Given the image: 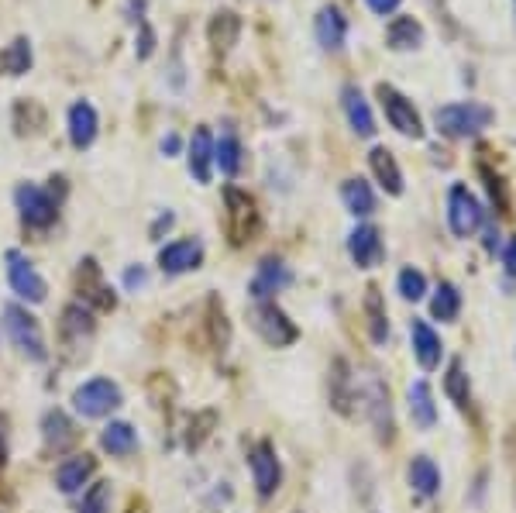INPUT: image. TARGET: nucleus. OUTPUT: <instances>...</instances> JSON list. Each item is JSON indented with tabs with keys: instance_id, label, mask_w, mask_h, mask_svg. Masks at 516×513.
Instances as JSON below:
<instances>
[{
	"instance_id": "10",
	"label": "nucleus",
	"mask_w": 516,
	"mask_h": 513,
	"mask_svg": "<svg viewBox=\"0 0 516 513\" xmlns=\"http://www.w3.org/2000/svg\"><path fill=\"white\" fill-rule=\"evenodd\" d=\"M248 465H252L258 500H272L279 493V486H283V465H279L276 445L272 441H258L252 452H248Z\"/></svg>"
},
{
	"instance_id": "8",
	"label": "nucleus",
	"mask_w": 516,
	"mask_h": 513,
	"mask_svg": "<svg viewBox=\"0 0 516 513\" xmlns=\"http://www.w3.org/2000/svg\"><path fill=\"white\" fill-rule=\"evenodd\" d=\"M14 204H18L21 221H25L28 228H52L59 217V200L35 183H21L18 190H14Z\"/></svg>"
},
{
	"instance_id": "38",
	"label": "nucleus",
	"mask_w": 516,
	"mask_h": 513,
	"mask_svg": "<svg viewBox=\"0 0 516 513\" xmlns=\"http://www.w3.org/2000/svg\"><path fill=\"white\" fill-rule=\"evenodd\" d=\"M207 310H210V321H207V328H210V345H214V348H228L231 328H228V317H224V307H221L217 300H210Z\"/></svg>"
},
{
	"instance_id": "31",
	"label": "nucleus",
	"mask_w": 516,
	"mask_h": 513,
	"mask_svg": "<svg viewBox=\"0 0 516 513\" xmlns=\"http://www.w3.org/2000/svg\"><path fill=\"white\" fill-rule=\"evenodd\" d=\"M100 448H104L107 455H114V458H124V455H131L138 448V434H135V427H131L128 421H111L100 431Z\"/></svg>"
},
{
	"instance_id": "40",
	"label": "nucleus",
	"mask_w": 516,
	"mask_h": 513,
	"mask_svg": "<svg viewBox=\"0 0 516 513\" xmlns=\"http://www.w3.org/2000/svg\"><path fill=\"white\" fill-rule=\"evenodd\" d=\"M217 424V414L214 410H200L197 417L190 421V434H186V448H200L203 441L210 438V427Z\"/></svg>"
},
{
	"instance_id": "43",
	"label": "nucleus",
	"mask_w": 516,
	"mask_h": 513,
	"mask_svg": "<svg viewBox=\"0 0 516 513\" xmlns=\"http://www.w3.org/2000/svg\"><path fill=\"white\" fill-rule=\"evenodd\" d=\"M503 266H506V272H510V276L516 279V235L503 245Z\"/></svg>"
},
{
	"instance_id": "39",
	"label": "nucleus",
	"mask_w": 516,
	"mask_h": 513,
	"mask_svg": "<svg viewBox=\"0 0 516 513\" xmlns=\"http://www.w3.org/2000/svg\"><path fill=\"white\" fill-rule=\"evenodd\" d=\"M80 513H111V483H93L86 489Z\"/></svg>"
},
{
	"instance_id": "11",
	"label": "nucleus",
	"mask_w": 516,
	"mask_h": 513,
	"mask_svg": "<svg viewBox=\"0 0 516 513\" xmlns=\"http://www.w3.org/2000/svg\"><path fill=\"white\" fill-rule=\"evenodd\" d=\"M76 293H80L83 307L90 310H114L117 297L114 290L104 283V272H100L97 259H83L80 269H76Z\"/></svg>"
},
{
	"instance_id": "18",
	"label": "nucleus",
	"mask_w": 516,
	"mask_h": 513,
	"mask_svg": "<svg viewBox=\"0 0 516 513\" xmlns=\"http://www.w3.org/2000/svg\"><path fill=\"white\" fill-rule=\"evenodd\" d=\"M314 35L324 52H341L344 38H348V18L334 4H324L314 18Z\"/></svg>"
},
{
	"instance_id": "28",
	"label": "nucleus",
	"mask_w": 516,
	"mask_h": 513,
	"mask_svg": "<svg viewBox=\"0 0 516 513\" xmlns=\"http://www.w3.org/2000/svg\"><path fill=\"white\" fill-rule=\"evenodd\" d=\"M406 479H410V489L417 496H424V500H430V496L441 493V469L434 465V458L427 455H417L410 462V469H406Z\"/></svg>"
},
{
	"instance_id": "13",
	"label": "nucleus",
	"mask_w": 516,
	"mask_h": 513,
	"mask_svg": "<svg viewBox=\"0 0 516 513\" xmlns=\"http://www.w3.org/2000/svg\"><path fill=\"white\" fill-rule=\"evenodd\" d=\"M293 283V272L283 259H276V255H269V259L258 262L252 283H248V293H252V300H272L276 293H283L286 286Z\"/></svg>"
},
{
	"instance_id": "1",
	"label": "nucleus",
	"mask_w": 516,
	"mask_h": 513,
	"mask_svg": "<svg viewBox=\"0 0 516 513\" xmlns=\"http://www.w3.org/2000/svg\"><path fill=\"white\" fill-rule=\"evenodd\" d=\"M492 118H496L492 107L479 104V100H458V104H444L434 111L437 131H441L444 138H455V142L482 135V131L492 124Z\"/></svg>"
},
{
	"instance_id": "7",
	"label": "nucleus",
	"mask_w": 516,
	"mask_h": 513,
	"mask_svg": "<svg viewBox=\"0 0 516 513\" xmlns=\"http://www.w3.org/2000/svg\"><path fill=\"white\" fill-rule=\"evenodd\" d=\"M358 396L365 400V410H369V421L375 431V441L379 445H393L396 441V424H393V403H389V390L379 376H369L365 390H358Z\"/></svg>"
},
{
	"instance_id": "24",
	"label": "nucleus",
	"mask_w": 516,
	"mask_h": 513,
	"mask_svg": "<svg viewBox=\"0 0 516 513\" xmlns=\"http://www.w3.org/2000/svg\"><path fill=\"white\" fill-rule=\"evenodd\" d=\"M190 173H193V180L207 186L210 183V176H214V138H210V131L207 128H197L193 131V138H190Z\"/></svg>"
},
{
	"instance_id": "41",
	"label": "nucleus",
	"mask_w": 516,
	"mask_h": 513,
	"mask_svg": "<svg viewBox=\"0 0 516 513\" xmlns=\"http://www.w3.org/2000/svg\"><path fill=\"white\" fill-rule=\"evenodd\" d=\"M365 4L372 7V14H379V18H386V14H396V11H400L403 0H365Z\"/></svg>"
},
{
	"instance_id": "22",
	"label": "nucleus",
	"mask_w": 516,
	"mask_h": 513,
	"mask_svg": "<svg viewBox=\"0 0 516 513\" xmlns=\"http://www.w3.org/2000/svg\"><path fill=\"white\" fill-rule=\"evenodd\" d=\"M341 107H344V114H348V124L358 131V135H362V138H372V135H375L372 107H369L365 93L358 90L355 83H348V87L341 90Z\"/></svg>"
},
{
	"instance_id": "23",
	"label": "nucleus",
	"mask_w": 516,
	"mask_h": 513,
	"mask_svg": "<svg viewBox=\"0 0 516 513\" xmlns=\"http://www.w3.org/2000/svg\"><path fill=\"white\" fill-rule=\"evenodd\" d=\"M358 400V383L351 376V365L344 359H334L331 362V407L338 414L351 417V403Z\"/></svg>"
},
{
	"instance_id": "30",
	"label": "nucleus",
	"mask_w": 516,
	"mask_h": 513,
	"mask_svg": "<svg viewBox=\"0 0 516 513\" xmlns=\"http://www.w3.org/2000/svg\"><path fill=\"white\" fill-rule=\"evenodd\" d=\"M210 45H214L217 56H228V52L238 45V35H241V18L234 11H217L214 21H210Z\"/></svg>"
},
{
	"instance_id": "26",
	"label": "nucleus",
	"mask_w": 516,
	"mask_h": 513,
	"mask_svg": "<svg viewBox=\"0 0 516 513\" xmlns=\"http://www.w3.org/2000/svg\"><path fill=\"white\" fill-rule=\"evenodd\" d=\"M406 403H410V417L420 431H430V427L437 424V403H434V393H430L427 379L410 383V390H406Z\"/></svg>"
},
{
	"instance_id": "20",
	"label": "nucleus",
	"mask_w": 516,
	"mask_h": 513,
	"mask_svg": "<svg viewBox=\"0 0 516 513\" xmlns=\"http://www.w3.org/2000/svg\"><path fill=\"white\" fill-rule=\"evenodd\" d=\"M93 472H97V458H93V455H86V452L83 455H69L66 462H59V469H56L59 493H66V496L80 493V489L93 479Z\"/></svg>"
},
{
	"instance_id": "9",
	"label": "nucleus",
	"mask_w": 516,
	"mask_h": 513,
	"mask_svg": "<svg viewBox=\"0 0 516 513\" xmlns=\"http://www.w3.org/2000/svg\"><path fill=\"white\" fill-rule=\"evenodd\" d=\"M375 93H379V104H382V111H386V121L393 124L403 138L420 142V138H424V121H420L413 100H406L403 93L396 87H389V83H379V90Z\"/></svg>"
},
{
	"instance_id": "19",
	"label": "nucleus",
	"mask_w": 516,
	"mask_h": 513,
	"mask_svg": "<svg viewBox=\"0 0 516 513\" xmlns=\"http://www.w3.org/2000/svg\"><path fill=\"white\" fill-rule=\"evenodd\" d=\"M42 438H45V448H49V452L62 455L80 441V431H76V424L69 421L66 410H49V414L42 417Z\"/></svg>"
},
{
	"instance_id": "27",
	"label": "nucleus",
	"mask_w": 516,
	"mask_h": 513,
	"mask_svg": "<svg viewBox=\"0 0 516 513\" xmlns=\"http://www.w3.org/2000/svg\"><path fill=\"white\" fill-rule=\"evenodd\" d=\"M386 45L393 52H413V49H420V45H424V25H420L417 18H406V14H400V18L389 21Z\"/></svg>"
},
{
	"instance_id": "37",
	"label": "nucleus",
	"mask_w": 516,
	"mask_h": 513,
	"mask_svg": "<svg viewBox=\"0 0 516 513\" xmlns=\"http://www.w3.org/2000/svg\"><path fill=\"white\" fill-rule=\"evenodd\" d=\"M396 290H400L403 300H424L427 297V276L420 269L406 266L400 272V279H396Z\"/></svg>"
},
{
	"instance_id": "4",
	"label": "nucleus",
	"mask_w": 516,
	"mask_h": 513,
	"mask_svg": "<svg viewBox=\"0 0 516 513\" xmlns=\"http://www.w3.org/2000/svg\"><path fill=\"white\" fill-rule=\"evenodd\" d=\"M124 403V393L114 379H90V383L76 386L73 390V407L76 414L86 417V421H100V417L114 414L117 407Z\"/></svg>"
},
{
	"instance_id": "48",
	"label": "nucleus",
	"mask_w": 516,
	"mask_h": 513,
	"mask_svg": "<svg viewBox=\"0 0 516 513\" xmlns=\"http://www.w3.org/2000/svg\"><path fill=\"white\" fill-rule=\"evenodd\" d=\"M513 7H516V0H513Z\"/></svg>"
},
{
	"instance_id": "3",
	"label": "nucleus",
	"mask_w": 516,
	"mask_h": 513,
	"mask_svg": "<svg viewBox=\"0 0 516 513\" xmlns=\"http://www.w3.org/2000/svg\"><path fill=\"white\" fill-rule=\"evenodd\" d=\"M248 324L255 328L258 338L272 348H286L300 338V328L286 317L283 307H276L272 300H258L252 310H248Z\"/></svg>"
},
{
	"instance_id": "34",
	"label": "nucleus",
	"mask_w": 516,
	"mask_h": 513,
	"mask_svg": "<svg viewBox=\"0 0 516 513\" xmlns=\"http://www.w3.org/2000/svg\"><path fill=\"white\" fill-rule=\"evenodd\" d=\"M430 314L437 317V321H455L461 314V293L455 283H448L444 279L441 286L434 290V297H430Z\"/></svg>"
},
{
	"instance_id": "14",
	"label": "nucleus",
	"mask_w": 516,
	"mask_h": 513,
	"mask_svg": "<svg viewBox=\"0 0 516 513\" xmlns=\"http://www.w3.org/2000/svg\"><path fill=\"white\" fill-rule=\"evenodd\" d=\"M203 262V245L200 238H179V242H169L159 252V269L166 276H183V272L200 269Z\"/></svg>"
},
{
	"instance_id": "32",
	"label": "nucleus",
	"mask_w": 516,
	"mask_h": 513,
	"mask_svg": "<svg viewBox=\"0 0 516 513\" xmlns=\"http://www.w3.org/2000/svg\"><path fill=\"white\" fill-rule=\"evenodd\" d=\"M341 200H344V207H348V214H355V217H372L375 214V193L362 176L341 183Z\"/></svg>"
},
{
	"instance_id": "6",
	"label": "nucleus",
	"mask_w": 516,
	"mask_h": 513,
	"mask_svg": "<svg viewBox=\"0 0 516 513\" xmlns=\"http://www.w3.org/2000/svg\"><path fill=\"white\" fill-rule=\"evenodd\" d=\"M486 224V207L479 204L465 183H455L448 190V228L455 238H472Z\"/></svg>"
},
{
	"instance_id": "46",
	"label": "nucleus",
	"mask_w": 516,
	"mask_h": 513,
	"mask_svg": "<svg viewBox=\"0 0 516 513\" xmlns=\"http://www.w3.org/2000/svg\"><path fill=\"white\" fill-rule=\"evenodd\" d=\"M162 152H169V155H172V152H179V138H176V135H169L166 142H162Z\"/></svg>"
},
{
	"instance_id": "47",
	"label": "nucleus",
	"mask_w": 516,
	"mask_h": 513,
	"mask_svg": "<svg viewBox=\"0 0 516 513\" xmlns=\"http://www.w3.org/2000/svg\"><path fill=\"white\" fill-rule=\"evenodd\" d=\"M513 476H516V458H513Z\"/></svg>"
},
{
	"instance_id": "33",
	"label": "nucleus",
	"mask_w": 516,
	"mask_h": 513,
	"mask_svg": "<svg viewBox=\"0 0 516 513\" xmlns=\"http://www.w3.org/2000/svg\"><path fill=\"white\" fill-rule=\"evenodd\" d=\"M31 69V42L28 38H14L4 52H0V73L4 76H25Z\"/></svg>"
},
{
	"instance_id": "2",
	"label": "nucleus",
	"mask_w": 516,
	"mask_h": 513,
	"mask_svg": "<svg viewBox=\"0 0 516 513\" xmlns=\"http://www.w3.org/2000/svg\"><path fill=\"white\" fill-rule=\"evenodd\" d=\"M4 331L11 338V345L25 355L28 362H45L49 359V345H45L42 324L35 314H28V307L21 303H7L4 307Z\"/></svg>"
},
{
	"instance_id": "21",
	"label": "nucleus",
	"mask_w": 516,
	"mask_h": 513,
	"mask_svg": "<svg viewBox=\"0 0 516 513\" xmlns=\"http://www.w3.org/2000/svg\"><path fill=\"white\" fill-rule=\"evenodd\" d=\"M369 166H372V173H375V180H379L382 190H386L389 197H400L403 193V169L386 145H375V149L369 152Z\"/></svg>"
},
{
	"instance_id": "5",
	"label": "nucleus",
	"mask_w": 516,
	"mask_h": 513,
	"mask_svg": "<svg viewBox=\"0 0 516 513\" xmlns=\"http://www.w3.org/2000/svg\"><path fill=\"white\" fill-rule=\"evenodd\" d=\"M224 204H228V214H224V224H228V238L231 245H248L255 242L258 235V211H255V200L248 197L245 190L238 186H224Z\"/></svg>"
},
{
	"instance_id": "25",
	"label": "nucleus",
	"mask_w": 516,
	"mask_h": 513,
	"mask_svg": "<svg viewBox=\"0 0 516 513\" xmlns=\"http://www.w3.org/2000/svg\"><path fill=\"white\" fill-rule=\"evenodd\" d=\"M97 111H93L86 100H80V104L69 107V142L76 145V149H90L93 138H97Z\"/></svg>"
},
{
	"instance_id": "45",
	"label": "nucleus",
	"mask_w": 516,
	"mask_h": 513,
	"mask_svg": "<svg viewBox=\"0 0 516 513\" xmlns=\"http://www.w3.org/2000/svg\"><path fill=\"white\" fill-rule=\"evenodd\" d=\"M486 248H489V252H496V248H499V231H496V224H489V231H486Z\"/></svg>"
},
{
	"instance_id": "12",
	"label": "nucleus",
	"mask_w": 516,
	"mask_h": 513,
	"mask_svg": "<svg viewBox=\"0 0 516 513\" xmlns=\"http://www.w3.org/2000/svg\"><path fill=\"white\" fill-rule=\"evenodd\" d=\"M7 283L28 303H45V297H49V283L38 276V269L21 252H7Z\"/></svg>"
},
{
	"instance_id": "16",
	"label": "nucleus",
	"mask_w": 516,
	"mask_h": 513,
	"mask_svg": "<svg viewBox=\"0 0 516 513\" xmlns=\"http://www.w3.org/2000/svg\"><path fill=\"white\" fill-rule=\"evenodd\" d=\"M97 331V321H93V310L83 307V303H69L62 310V321H59V338L66 348H83L86 341L93 338Z\"/></svg>"
},
{
	"instance_id": "36",
	"label": "nucleus",
	"mask_w": 516,
	"mask_h": 513,
	"mask_svg": "<svg viewBox=\"0 0 516 513\" xmlns=\"http://www.w3.org/2000/svg\"><path fill=\"white\" fill-rule=\"evenodd\" d=\"M444 393H448V400L455 403L458 410H465L468 400H472V386H468V376H465V365H461V359H455L448 365V376H444Z\"/></svg>"
},
{
	"instance_id": "35",
	"label": "nucleus",
	"mask_w": 516,
	"mask_h": 513,
	"mask_svg": "<svg viewBox=\"0 0 516 513\" xmlns=\"http://www.w3.org/2000/svg\"><path fill=\"white\" fill-rule=\"evenodd\" d=\"M214 166L221 169L224 176H238L241 169V142L234 131H224L221 142H214Z\"/></svg>"
},
{
	"instance_id": "42",
	"label": "nucleus",
	"mask_w": 516,
	"mask_h": 513,
	"mask_svg": "<svg viewBox=\"0 0 516 513\" xmlns=\"http://www.w3.org/2000/svg\"><path fill=\"white\" fill-rule=\"evenodd\" d=\"M145 283H148V272L142 266L124 272V286H128V290H138V286H145Z\"/></svg>"
},
{
	"instance_id": "29",
	"label": "nucleus",
	"mask_w": 516,
	"mask_h": 513,
	"mask_svg": "<svg viewBox=\"0 0 516 513\" xmlns=\"http://www.w3.org/2000/svg\"><path fill=\"white\" fill-rule=\"evenodd\" d=\"M365 328H369V338L375 345H386L389 341V314H386V300H382L379 286H369L365 290Z\"/></svg>"
},
{
	"instance_id": "44",
	"label": "nucleus",
	"mask_w": 516,
	"mask_h": 513,
	"mask_svg": "<svg viewBox=\"0 0 516 513\" xmlns=\"http://www.w3.org/2000/svg\"><path fill=\"white\" fill-rule=\"evenodd\" d=\"M7 465V417H0V469Z\"/></svg>"
},
{
	"instance_id": "17",
	"label": "nucleus",
	"mask_w": 516,
	"mask_h": 513,
	"mask_svg": "<svg viewBox=\"0 0 516 513\" xmlns=\"http://www.w3.org/2000/svg\"><path fill=\"white\" fill-rule=\"evenodd\" d=\"M410 341H413V359L420 362L424 372H434L444 359V345H441V334L430 328L427 321L413 317L410 321Z\"/></svg>"
},
{
	"instance_id": "15",
	"label": "nucleus",
	"mask_w": 516,
	"mask_h": 513,
	"mask_svg": "<svg viewBox=\"0 0 516 513\" xmlns=\"http://www.w3.org/2000/svg\"><path fill=\"white\" fill-rule=\"evenodd\" d=\"M348 252L355 259L358 269H375L386 255V245H382V231L375 224H358L348 235Z\"/></svg>"
}]
</instances>
